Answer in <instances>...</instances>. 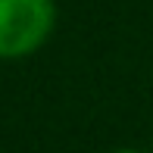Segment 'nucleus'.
<instances>
[{
  "label": "nucleus",
  "mask_w": 153,
  "mask_h": 153,
  "mask_svg": "<svg viewBox=\"0 0 153 153\" xmlns=\"http://www.w3.org/2000/svg\"><path fill=\"white\" fill-rule=\"evenodd\" d=\"M53 22V0H0V59H19L41 50Z\"/></svg>",
  "instance_id": "nucleus-1"
},
{
  "label": "nucleus",
  "mask_w": 153,
  "mask_h": 153,
  "mask_svg": "<svg viewBox=\"0 0 153 153\" xmlns=\"http://www.w3.org/2000/svg\"><path fill=\"white\" fill-rule=\"evenodd\" d=\"M113 153H144V150H113Z\"/></svg>",
  "instance_id": "nucleus-2"
}]
</instances>
